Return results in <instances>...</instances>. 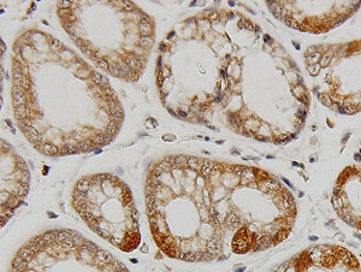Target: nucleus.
Segmentation results:
<instances>
[{
	"mask_svg": "<svg viewBox=\"0 0 361 272\" xmlns=\"http://www.w3.org/2000/svg\"><path fill=\"white\" fill-rule=\"evenodd\" d=\"M178 115H179V116H182V117H187V116H188V115L186 113V112H183V111H178Z\"/></svg>",
	"mask_w": 361,
	"mask_h": 272,
	"instance_id": "obj_31",
	"label": "nucleus"
},
{
	"mask_svg": "<svg viewBox=\"0 0 361 272\" xmlns=\"http://www.w3.org/2000/svg\"><path fill=\"white\" fill-rule=\"evenodd\" d=\"M120 5L124 7L125 11H131V10H134V4H133L131 1H128V0H123V1H120Z\"/></svg>",
	"mask_w": 361,
	"mask_h": 272,
	"instance_id": "obj_19",
	"label": "nucleus"
},
{
	"mask_svg": "<svg viewBox=\"0 0 361 272\" xmlns=\"http://www.w3.org/2000/svg\"><path fill=\"white\" fill-rule=\"evenodd\" d=\"M301 93H303V89H301V88H299V87H296L295 89H294V94H295L296 98H300V97H301Z\"/></svg>",
	"mask_w": 361,
	"mask_h": 272,
	"instance_id": "obj_24",
	"label": "nucleus"
},
{
	"mask_svg": "<svg viewBox=\"0 0 361 272\" xmlns=\"http://www.w3.org/2000/svg\"><path fill=\"white\" fill-rule=\"evenodd\" d=\"M50 47H51V50H53V51H59L63 47V43L59 41V40L53 39L51 41V43H50Z\"/></svg>",
	"mask_w": 361,
	"mask_h": 272,
	"instance_id": "obj_12",
	"label": "nucleus"
},
{
	"mask_svg": "<svg viewBox=\"0 0 361 272\" xmlns=\"http://www.w3.org/2000/svg\"><path fill=\"white\" fill-rule=\"evenodd\" d=\"M167 111H168V113H170V115H171L172 117H175V118H177V117H178V116L176 115V113H175V112H173V111H172L171 108H167Z\"/></svg>",
	"mask_w": 361,
	"mask_h": 272,
	"instance_id": "obj_28",
	"label": "nucleus"
},
{
	"mask_svg": "<svg viewBox=\"0 0 361 272\" xmlns=\"http://www.w3.org/2000/svg\"><path fill=\"white\" fill-rule=\"evenodd\" d=\"M19 50H21V45H19V42L14 43V45H13V52H14V54H18V53H19Z\"/></svg>",
	"mask_w": 361,
	"mask_h": 272,
	"instance_id": "obj_25",
	"label": "nucleus"
},
{
	"mask_svg": "<svg viewBox=\"0 0 361 272\" xmlns=\"http://www.w3.org/2000/svg\"><path fill=\"white\" fill-rule=\"evenodd\" d=\"M264 39L266 40V42H269V43H270V42H272V39H271L269 35H265V36H264Z\"/></svg>",
	"mask_w": 361,
	"mask_h": 272,
	"instance_id": "obj_30",
	"label": "nucleus"
},
{
	"mask_svg": "<svg viewBox=\"0 0 361 272\" xmlns=\"http://www.w3.org/2000/svg\"><path fill=\"white\" fill-rule=\"evenodd\" d=\"M24 90H26V89H24L23 87L13 86V88H12V94H13V95H23Z\"/></svg>",
	"mask_w": 361,
	"mask_h": 272,
	"instance_id": "obj_22",
	"label": "nucleus"
},
{
	"mask_svg": "<svg viewBox=\"0 0 361 272\" xmlns=\"http://www.w3.org/2000/svg\"><path fill=\"white\" fill-rule=\"evenodd\" d=\"M92 79H93V82H94V83H96L98 86H100L101 88L110 87V82H108V79H107L106 77L101 76L99 72H93V74H92Z\"/></svg>",
	"mask_w": 361,
	"mask_h": 272,
	"instance_id": "obj_4",
	"label": "nucleus"
},
{
	"mask_svg": "<svg viewBox=\"0 0 361 272\" xmlns=\"http://www.w3.org/2000/svg\"><path fill=\"white\" fill-rule=\"evenodd\" d=\"M217 17H218V13H217V12H213V13L210 14V19H215Z\"/></svg>",
	"mask_w": 361,
	"mask_h": 272,
	"instance_id": "obj_27",
	"label": "nucleus"
},
{
	"mask_svg": "<svg viewBox=\"0 0 361 272\" xmlns=\"http://www.w3.org/2000/svg\"><path fill=\"white\" fill-rule=\"evenodd\" d=\"M139 29H140L141 36H149L150 31H152V26L150 24H142V23H140Z\"/></svg>",
	"mask_w": 361,
	"mask_h": 272,
	"instance_id": "obj_6",
	"label": "nucleus"
},
{
	"mask_svg": "<svg viewBox=\"0 0 361 272\" xmlns=\"http://www.w3.org/2000/svg\"><path fill=\"white\" fill-rule=\"evenodd\" d=\"M58 6L60 9H69V7L74 6L72 1H68V0H63V1H58Z\"/></svg>",
	"mask_w": 361,
	"mask_h": 272,
	"instance_id": "obj_21",
	"label": "nucleus"
},
{
	"mask_svg": "<svg viewBox=\"0 0 361 272\" xmlns=\"http://www.w3.org/2000/svg\"><path fill=\"white\" fill-rule=\"evenodd\" d=\"M331 57H332V53L331 52H329V53H326L325 55H323L322 57V59H320V66L322 68H326L329 64H330V60H331Z\"/></svg>",
	"mask_w": 361,
	"mask_h": 272,
	"instance_id": "obj_8",
	"label": "nucleus"
},
{
	"mask_svg": "<svg viewBox=\"0 0 361 272\" xmlns=\"http://www.w3.org/2000/svg\"><path fill=\"white\" fill-rule=\"evenodd\" d=\"M294 46L296 47V50H300V45H299V43H296V42H294Z\"/></svg>",
	"mask_w": 361,
	"mask_h": 272,
	"instance_id": "obj_33",
	"label": "nucleus"
},
{
	"mask_svg": "<svg viewBox=\"0 0 361 272\" xmlns=\"http://www.w3.org/2000/svg\"><path fill=\"white\" fill-rule=\"evenodd\" d=\"M95 63H96V66H98L99 69H101V70H108L110 69L108 63L105 59H98Z\"/></svg>",
	"mask_w": 361,
	"mask_h": 272,
	"instance_id": "obj_14",
	"label": "nucleus"
},
{
	"mask_svg": "<svg viewBox=\"0 0 361 272\" xmlns=\"http://www.w3.org/2000/svg\"><path fill=\"white\" fill-rule=\"evenodd\" d=\"M160 48H162V50L164 51V50H165V45H164V43H162V45H160Z\"/></svg>",
	"mask_w": 361,
	"mask_h": 272,
	"instance_id": "obj_34",
	"label": "nucleus"
},
{
	"mask_svg": "<svg viewBox=\"0 0 361 272\" xmlns=\"http://www.w3.org/2000/svg\"><path fill=\"white\" fill-rule=\"evenodd\" d=\"M152 43H153V39L150 36H140V45L142 47H144V48L150 47Z\"/></svg>",
	"mask_w": 361,
	"mask_h": 272,
	"instance_id": "obj_7",
	"label": "nucleus"
},
{
	"mask_svg": "<svg viewBox=\"0 0 361 272\" xmlns=\"http://www.w3.org/2000/svg\"><path fill=\"white\" fill-rule=\"evenodd\" d=\"M229 122H230V124H231L232 126H234V128H241V126H242V125H241L240 119H238L236 116H234V115H230Z\"/></svg>",
	"mask_w": 361,
	"mask_h": 272,
	"instance_id": "obj_15",
	"label": "nucleus"
},
{
	"mask_svg": "<svg viewBox=\"0 0 361 272\" xmlns=\"http://www.w3.org/2000/svg\"><path fill=\"white\" fill-rule=\"evenodd\" d=\"M117 65H118V68L123 71V72L126 75V74H129V71H130V68L128 66V64L125 63V61H123V60H120V61H118L117 63Z\"/></svg>",
	"mask_w": 361,
	"mask_h": 272,
	"instance_id": "obj_16",
	"label": "nucleus"
},
{
	"mask_svg": "<svg viewBox=\"0 0 361 272\" xmlns=\"http://www.w3.org/2000/svg\"><path fill=\"white\" fill-rule=\"evenodd\" d=\"M273 272H361L358 259L340 246H312Z\"/></svg>",
	"mask_w": 361,
	"mask_h": 272,
	"instance_id": "obj_2",
	"label": "nucleus"
},
{
	"mask_svg": "<svg viewBox=\"0 0 361 272\" xmlns=\"http://www.w3.org/2000/svg\"><path fill=\"white\" fill-rule=\"evenodd\" d=\"M5 50H6V46H4V41H1V54L4 53Z\"/></svg>",
	"mask_w": 361,
	"mask_h": 272,
	"instance_id": "obj_32",
	"label": "nucleus"
},
{
	"mask_svg": "<svg viewBox=\"0 0 361 272\" xmlns=\"http://www.w3.org/2000/svg\"><path fill=\"white\" fill-rule=\"evenodd\" d=\"M331 202L336 212L349 226L361 230V170L344 169L332 191Z\"/></svg>",
	"mask_w": 361,
	"mask_h": 272,
	"instance_id": "obj_3",
	"label": "nucleus"
},
{
	"mask_svg": "<svg viewBox=\"0 0 361 272\" xmlns=\"http://www.w3.org/2000/svg\"><path fill=\"white\" fill-rule=\"evenodd\" d=\"M160 75H163V77H166L167 75H170V71H168L166 68H163L160 70Z\"/></svg>",
	"mask_w": 361,
	"mask_h": 272,
	"instance_id": "obj_26",
	"label": "nucleus"
},
{
	"mask_svg": "<svg viewBox=\"0 0 361 272\" xmlns=\"http://www.w3.org/2000/svg\"><path fill=\"white\" fill-rule=\"evenodd\" d=\"M107 105H108V107H110V110H111V111H115V110H119V108H122V107H120V105H119L118 100H110V101H107Z\"/></svg>",
	"mask_w": 361,
	"mask_h": 272,
	"instance_id": "obj_17",
	"label": "nucleus"
},
{
	"mask_svg": "<svg viewBox=\"0 0 361 272\" xmlns=\"http://www.w3.org/2000/svg\"><path fill=\"white\" fill-rule=\"evenodd\" d=\"M246 27H247L248 29H253V26H252V23H251L249 21H246Z\"/></svg>",
	"mask_w": 361,
	"mask_h": 272,
	"instance_id": "obj_29",
	"label": "nucleus"
},
{
	"mask_svg": "<svg viewBox=\"0 0 361 272\" xmlns=\"http://www.w3.org/2000/svg\"><path fill=\"white\" fill-rule=\"evenodd\" d=\"M173 35H175V33H171V34H170V35H168V36H167V37H172V36H173Z\"/></svg>",
	"mask_w": 361,
	"mask_h": 272,
	"instance_id": "obj_36",
	"label": "nucleus"
},
{
	"mask_svg": "<svg viewBox=\"0 0 361 272\" xmlns=\"http://www.w3.org/2000/svg\"><path fill=\"white\" fill-rule=\"evenodd\" d=\"M111 74L113 75V76H117V77H123V76H125V74L123 72L122 70H120L119 68H118V65H117V63H115L113 65L111 66Z\"/></svg>",
	"mask_w": 361,
	"mask_h": 272,
	"instance_id": "obj_9",
	"label": "nucleus"
},
{
	"mask_svg": "<svg viewBox=\"0 0 361 272\" xmlns=\"http://www.w3.org/2000/svg\"><path fill=\"white\" fill-rule=\"evenodd\" d=\"M76 75L78 77H81V78H86V77H88L90 75V71L88 70V68H86L83 71H82V69H78V71H76Z\"/></svg>",
	"mask_w": 361,
	"mask_h": 272,
	"instance_id": "obj_18",
	"label": "nucleus"
},
{
	"mask_svg": "<svg viewBox=\"0 0 361 272\" xmlns=\"http://www.w3.org/2000/svg\"><path fill=\"white\" fill-rule=\"evenodd\" d=\"M320 68H322V66H320V64H314V65H308V71H309V74H311V75H317Z\"/></svg>",
	"mask_w": 361,
	"mask_h": 272,
	"instance_id": "obj_20",
	"label": "nucleus"
},
{
	"mask_svg": "<svg viewBox=\"0 0 361 272\" xmlns=\"http://www.w3.org/2000/svg\"><path fill=\"white\" fill-rule=\"evenodd\" d=\"M13 82H14V86L23 87L26 90H29L30 87H31V82H30V79H29L27 76H23V77L19 78V79H13Z\"/></svg>",
	"mask_w": 361,
	"mask_h": 272,
	"instance_id": "obj_5",
	"label": "nucleus"
},
{
	"mask_svg": "<svg viewBox=\"0 0 361 272\" xmlns=\"http://www.w3.org/2000/svg\"><path fill=\"white\" fill-rule=\"evenodd\" d=\"M72 206L94 233L124 252L140 243L139 213L131 191L113 175L81 178L72 191Z\"/></svg>",
	"mask_w": 361,
	"mask_h": 272,
	"instance_id": "obj_1",
	"label": "nucleus"
},
{
	"mask_svg": "<svg viewBox=\"0 0 361 272\" xmlns=\"http://www.w3.org/2000/svg\"><path fill=\"white\" fill-rule=\"evenodd\" d=\"M24 102H26V98H24V95H13V106L14 107H18V106L24 105Z\"/></svg>",
	"mask_w": 361,
	"mask_h": 272,
	"instance_id": "obj_10",
	"label": "nucleus"
},
{
	"mask_svg": "<svg viewBox=\"0 0 361 272\" xmlns=\"http://www.w3.org/2000/svg\"><path fill=\"white\" fill-rule=\"evenodd\" d=\"M319 99H320V101H322L324 105H326V106H331V105H332V99H331L330 95H327V94H319Z\"/></svg>",
	"mask_w": 361,
	"mask_h": 272,
	"instance_id": "obj_11",
	"label": "nucleus"
},
{
	"mask_svg": "<svg viewBox=\"0 0 361 272\" xmlns=\"http://www.w3.org/2000/svg\"><path fill=\"white\" fill-rule=\"evenodd\" d=\"M284 22H285V24L289 26V27L295 28V29H300V27H299L297 23H296V21L294 18H291V17H284Z\"/></svg>",
	"mask_w": 361,
	"mask_h": 272,
	"instance_id": "obj_13",
	"label": "nucleus"
},
{
	"mask_svg": "<svg viewBox=\"0 0 361 272\" xmlns=\"http://www.w3.org/2000/svg\"><path fill=\"white\" fill-rule=\"evenodd\" d=\"M6 123H7V124H9V125H10V126H11V125H12V123H11V122H10V121H6Z\"/></svg>",
	"mask_w": 361,
	"mask_h": 272,
	"instance_id": "obj_35",
	"label": "nucleus"
},
{
	"mask_svg": "<svg viewBox=\"0 0 361 272\" xmlns=\"http://www.w3.org/2000/svg\"><path fill=\"white\" fill-rule=\"evenodd\" d=\"M140 22L142 23V24H150L149 17L147 14H144V13H140Z\"/></svg>",
	"mask_w": 361,
	"mask_h": 272,
	"instance_id": "obj_23",
	"label": "nucleus"
}]
</instances>
